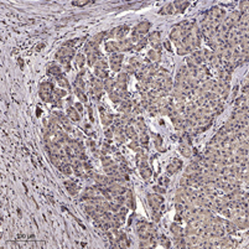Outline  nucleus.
Here are the masks:
<instances>
[{"label":"nucleus","mask_w":249,"mask_h":249,"mask_svg":"<svg viewBox=\"0 0 249 249\" xmlns=\"http://www.w3.org/2000/svg\"><path fill=\"white\" fill-rule=\"evenodd\" d=\"M154 140H155V145H156V148L160 149L161 148V144H162V139L158 135H154Z\"/></svg>","instance_id":"obj_45"},{"label":"nucleus","mask_w":249,"mask_h":249,"mask_svg":"<svg viewBox=\"0 0 249 249\" xmlns=\"http://www.w3.org/2000/svg\"><path fill=\"white\" fill-rule=\"evenodd\" d=\"M248 78H249V73H248Z\"/></svg>","instance_id":"obj_59"},{"label":"nucleus","mask_w":249,"mask_h":249,"mask_svg":"<svg viewBox=\"0 0 249 249\" xmlns=\"http://www.w3.org/2000/svg\"><path fill=\"white\" fill-rule=\"evenodd\" d=\"M148 40L149 38H146V37H143L139 42L137 44V47H134V50H137V51H140L141 48H144V46L146 45V42H148Z\"/></svg>","instance_id":"obj_39"},{"label":"nucleus","mask_w":249,"mask_h":249,"mask_svg":"<svg viewBox=\"0 0 249 249\" xmlns=\"http://www.w3.org/2000/svg\"><path fill=\"white\" fill-rule=\"evenodd\" d=\"M98 47H99V46H98L97 44H94L92 40H89L88 42L85 45V51H86V54L89 56V55H92V54H96V52H98V51H99V50H98Z\"/></svg>","instance_id":"obj_9"},{"label":"nucleus","mask_w":249,"mask_h":249,"mask_svg":"<svg viewBox=\"0 0 249 249\" xmlns=\"http://www.w3.org/2000/svg\"><path fill=\"white\" fill-rule=\"evenodd\" d=\"M60 170H61V172L63 174V175H71L72 174V170H73V168L71 166V164H63L60 168Z\"/></svg>","instance_id":"obj_29"},{"label":"nucleus","mask_w":249,"mask_h":249,"mask_svg":"<svg viewBox=\"0 0 249 249\" xmlns=\"http://www.w3.org/2000/svg\"><path fill=\"white\" fill-rule=\"evenodd\" d=\"M127 201H125V204L128 206V208H131V210H134L135 208V202H134V200H133V193H131V191H127Z\"/></svg>","instance_id":"obj_23"},{"label":"nucleus","mask_w":249,"mask_h":249,"mask_svg":"<svg viewBox=\"0 0 249 249\" xmlns=\"http://www.w3.org/2000/svg\"><path fill=\"white\" fill-rule=\"evenodd\" d=\"M110 68L115 72H119L121 69V65H110Z\"/></svg>","instance_id":"obj_51"},{"label":"nucleus","mask_w":249,"mask_h":249,"mask_svg":"<svg viewBox=\"0 0 249 249\" xmlns=\"http://www.w3.org/2000/svg\"><path fill=\"white\" fill-rule=\"evenodd\" d=\"M179 150H180V152L183 155V156H186V158L192 156V150L190 148V145H183V144H181L180 148H179Z\"/></svg>","instance_id":"obj_20"},{"label":"nucleus","mask_w":249,"mask_h":249,"mask_svg":"<svg viewBox=\"0 0 249 249\" xmlns=\"http://www.w3.org/2000/svg\"><path fill=\"white\" fill-rule=\"evenodd\" d=\"M170 232L175 235V237H182V228L180 227V224L177 223H172L170 226Z\"/></svg>","instance_id":"obj_18"},{"label":"nucleus","mask_w":249,"mask_h":249,"mask_svg":"<svg viewBox=\"0 0 249 249\" xmlns=\"http://www.w3.org/2000/svg\"><path fill=\"white\" fill-rule=\"evenodd\" d=\"M124 131H125V135L128 138H130L131 140H138V133L135 131V129H134L133 127L127 125L125 129H124Z\"/></svg>","instance_id":"obj_16"},{"label":"nucleus","mask_w":249,"mask_h":249,"mask_svg":"<svg viewBox=\"0 0 249 249\" xmlns=\"http://www.w3.org/2000/svg\"><path fill=\"white\" fill-rule=\"evenodd\" d=\"M75 108H76L79 113L83 112V106H82V103H81V102H79V103H76V104H75Z\"/></svg>","instance_id":"obj_52"},{"label":"nucleus","mask_w":249,"mask_h":249,"mask_svg":"<svg viewBox=\"0 0 249 249\" xmlns=\"http://www.w3.org/2000/svg\"><path fill=\"white\" fill-rule=\"evenodd\" d=\"M54 86H52V83H48V82H44V83H41L40 85V91H38V94H40V98L42 99L44 102H52L54 103Z\"/></svg>","instance_id":"obj_2"},{"label":"nucleus","mask_w":249,"mask_h":249,"mask_svg":"<svg viewBox=\"0 0 249 249\" xmlns=\"http://www.w3.org/2000/svg\"><path fill=\"white\" fill-rule=\"evenodd\" d=\"M148 202H149L150 207L154 211H159L161 203L164 202V198H162V196H160L159 193L148 195Z\"/></svg>","instance_id":"obj_4"},{"label":"nucleus","mask_w":249,"mask_h":249,"mask_svg":"<svg viewBox=\"0 0 249 249\" xmlns=\"http://www.w3.org/2000/svg\"><path fill=\"white\" fill-rule=\"evenodd\" d=\"M227 229H228V232H233V231H234V227L232 226V223H231V224H228Z\"/></svg>","instance_id":"obj_56"},{"label":"nucleus","mask_w":249,"mask_h":249,"mask_svg":"<svg viewBox=\"0 0 249 249\" xmlns=\"http://www.w3.org/2000/svg\"><path fill=\"white\" fill-rule=\"evenodd\" d=\"M175 13V6L172 3H169V4H166L162 6V9L159 11V14L161 15H172Z\"/></svg>","instance_id":"obj_15"},{"label":"nucleus","mask_w":249,"mask_h":249,"mask_svg":"<svg viewBox=\"0 0 249 249\" xmlns=\"http://www.w3.org/2000/svg\"><path fill=\"white\" fill-rule=\"evenodd\" d=\"M88 112H89V118H91V121H93V110H92V107H88Z\"/></svg>","instance_id":"obj_54"},{"label":"nucleus","mask_w":249,"mask_h":249,"mask_svg":"<svg viewBox=\"0 0 249 249\" xmlns=\"http://www.w3.org/2000/svg\"><path fill=\"white\" fill-rule=\"evenodd\" d=\"M113 134H114V131L112 130V128H109V129H107L106 130V138L109 140V139H112L113 138Z\"/></svg>","instance_id":"obj_48"},{"label":"nucleus","mask_w":249,"mask_h":249,"mask_svg":"<svg viewBox=\"0 0 249 249\" xmlns=\"http://www.w3.org/2000/svg\"><path fill=\"white\" fill-rule=\"evenodd\" d=\"M75 87H76V88H79V89H82V91H85L86 86H85V82H83V79H82L81 76H77V78H76V81H75Z\"/></svg>","instance_id":"obj_32"},{"label":"nucleus","mask_w":249,"mask_h":249,"mask_svg":"<svg viewBox=\"0 0 249 249\" xmlns=\"http://www.w3.org/2000/svg\"><path fill=\"white\" fill-rule=\"evenodd\" d=\"M149 141V135H146L145 133H140V135H139V143L141 145H146Z\"/></svg>","instance_id":"obj_40"},{"label":"nucleus","mask_w":249,"mask_h":249,"mask_svg":"<svg viewBox=\"0 0 249 249\" xmlns=\"http://www.w3.org/2000/svg\"><path fill=\"white\" fill-rule=\"evenodd\" d=\"M83 129H85V130L87 131V130L89 129V124H85V127H83Z\"/></svg>","instance_id":"obj_58"},{"label":"nucleus","mask_w":249,"mask_h":249,"mask_svg":"<svg viewBox=\"0 0 249 249\" xmlns=\"http://www.w3.org/2000/svg\"><path fill=\"white\" fill-rule=\"evenodd\" d=\"M154 190L156 191L159 195H160V193H161V195H164V193L166 192V190H165L164 187H161V186H154Z\"/></svg>","instance_id":"obj_47"},{"label":"nucleus","mask_w":249,"mask_h":249,"mask_svg":"<svg viewBox=\"0 0 249 249\" xmlns=\"http://www.w3.org/2000/svg\"><path fill=\"white\" fill-rule=\"evenodd\" d=\"M104 35H106V32H99V34H97V35L93 36L91 40H92L94 44H97V45L99 46V45H100V42L103 41V38H104Z\"/></svg>","instance_id":"obj_31"},{"label":"nucleus","mask_w":249,"mask_h":249,"mask_svg":"<svg viewBox=\"0 0 249 249\" xmlns=\"http://www.w3.org/2000/svg\"><path fill=\"white\" fill-rule=\"evenodd\" d=\"M150 26H151V24L149 21H141V23H139L135 27H134V30H135L137 32L140 34V35H145V34L149 32Z\"/></svg>","instance_id":"obj_7"},{"label":"nucleus","mask_w":249,"mask_h":249,"mask_svg":"<svg viewBox=\"0 0 249 249\" xmlns=\"http://www.w3.org/2000/svg\"><path fill=\"white\" fill-rule=\"evenodd\" d=\"M75 55H76V52H75L73 48H69V47H65L63 46V47H61L56 52L55 58L61 62V65L65 66V65H69L71 60L75 57Z\"/></svg>","instance_id":"obj_1"},{"label":"nucleus","mask_w":249,"mask_h":249,"mask_svg":"<svg viewBox=\"0 0 249 249\" xmlns=\"http://www.w3.org/2000/svg\"><path fill=\"white\" fill-rule=\"evenodd\" d=\"M57 83L60 85V87H62L63 89H68V88H71L68 79H67L65 76H62V75H61L60 77H57Z\"/></svg>","instance_id":"obj_22"},{"label":"nucleus","mask_w":249,"mask_h":249,"mask_svg":"<svg viewBox=\"0 0 249 249\" xmlns=\"http://www.w3.org/2000/svg\"><path fill=\"white\" fill-rule=\"evenodd\" d=\"M127 138H128V137H124L123 131H121V133H117V134H115V139H117L118 141H120V143H124V141L127 140Z\"/></svg>","instance_id":"obj_43"},{"label":"nucleus","mask_w":249,"mask_h":249,"mask_svg":"<svg viewBox=\"0 0 249 249\" xmlns=\"http://www.w3.org/2000/svg\"><path fill=\"white\" fill-rule=\"evenodd\" d=\"M130 31L129 26L127 25H123V26H118V27H114L113 30H110L109 32L107 34L109 38H117L118 41L125 38V36L128 35V32Z\"/></svg>","instance_id":"obj_3"},{"label":"nucleus","mask_w":249,"mask_h":249,"mask_svg":"<svg viewBox=\"0 0 249 249\" xmlns=\"http://www.w3.org/2000/svg\"><path fill=\"white\" fill-rule=\"evenodd\" d=\"M75 93H76V96L78 97V99L81 100V103H86V102L88 100L87 96L85 94V92H83L82 89H79V88H76V87H75Z\"/></svg>","instance_id":"obj_27"},{"label":"nucleus","mask_w":249,"mask_h":249,"mask_svg":"<svg viewBox=\"0 0 249 249\" xmlns=\"http://www.w3.org/2000/svg\"><path fill=\"white\" fill-rule=\"evenodd\" d=\"M106 51L109 52L110 55L119 52V46H118V41H108L106 44Z\"/></svg>","instance_id":"obj_11"},{"label":"nucleus","mask_w":249,"mask_h":249,"mask_svg":"<svg viewBox=\"0 0 249 249\" xmlns=\"http://www.w3.org/2000/svg\"><path fill=\"white\" fill-rule=\"evenodd\" d=\"M179 170H180V169H179L176 165H174L172 162H170V165L168 166V169H166V171H168V174H169L170 176H171V175H174V174H176Z\"/></svg>","instance_id":"obj_36"},{"label":"nucleus","mask_w":249,"mask_h":249,"mask_svg":"<svg viewBox=\"0 0 249 249\" xmlns=\"http://www.w3.org/2000/svg\"><path fill=\"white\" fill-rule=\"evenodd\" d=\"M148 57H149V60H151L154 62H159L160 61V52H158V51L151 48L148 52Z\"/></svg>","instance_id":"obj_25"},{"label":"nucleus","mask_w":249,"mask_h":249,"mask_svg":"<svg viewBox=\"0 0 249 249\" xmlns=\"http://www.w3.org/2000/svg\"><path fill=\"white\" fill-rule=\"evenodd\" d=\"M65 186H66V189H67V191H68V193H69L71 196H76V195H77L78 190H77L76 183L71 182V181H66V182H65Z\"/></svg>","instance_id":"obj_17"},{"label":"nucleus","mask_w":249,"mask_h":249,"mask_svg":"<svg viewBox=\"0 0 249 249\" xmlns=\"http://www.w3.org/2000/svg\"><path fill=\"white\" fill-rule=\"evenodd\" d=\"M109 98H110V100L114 102V103H119V102L121 100V98H120V96H119V93L115 92V91L109 93Z\"/></svg>","instance_id":"obj_34"},{"label":"nucleus","mask_w":249,"mask_h":249,"mask_svg":"<svg viewBox=\"0 0 249 249\" xmlns=\"http://www.w3.org/2000/svg\"><path fill=\"white\" fill-rule=\"evenodd\" d=\"M79 112L75 108V107H68L67 108V115L71 120H73V121H79L81 120V115H79Z\"/></svg>","instance_id":"obj_8"},{"label":"nucleus","mask_w":249,"mask_h":249,"mask_svg":"<svg viewBox=\"0 0 249 249\" xmlns=\"http://www.w3.org/2000/svg\"><path fill=\"white\" fill-rule=\"evenodd\" d=\"M160 36H161V34L159 32V31H154V32H151V34L149 35V41H150V44H151V46H152V50L158 51V52H160V51H161Z\"/></svg>","instance_id":"obj_5"},{"label":"nucleus","mask_w":249,"mask_h":249,"mask_svg":"<svg viewBox=\"0 0 249 249\" xmlns=\"http://www.w3.org/2000/svg\"><path fill=\"white\" fill-rule=\"evenodd\" d=\"M102 57H103V55L98 51V52H96V54L89 55L87 62H88V65H89V66H94V65H96V62H97L99 58H102Z\"/></svg>","instance_id":"obj_19"},{"label":"nucleus","mask_w":249,"mask_h":249,"mask_svg":"<svg viewBox=\"0 0 249 249\" xmlns=\"http://www.w3.org/2000/svg\"><path fill=\"white\" fill-rule=\"evenodd\" d=\"M160 216H161V214H160L158 211H154V213H152V218H154V221H156V222H158V221L160 220Z\"/></svg>","instance_id":"obj_50"},{"label":"nucleus","mask_w":249,"mask_h":249,"mask_svg":"<svg viewBox=\"0 0 249 249\" xmlns=\"http://www.w3.org/2000/svg\"><path fill=\"white\" fill-rule=\"evenodd\" d=\"M164 46L166 47V50L171 51V45H170V42H169V41H165V42H164Z\"/></svg>","instance_id":"obj_53"},{"label":"nucleus","mask_w":249,"mask_h":249,"mask_svg":"<svg viewBox=\"0 0 249 249\" xmlns=\"http://www.w3.org/2000/svg\"><path fill=\"white\" fill-rule=\"evenodd\" d=\"M79 41H81L79 37H78V38H73V40H69V41H67V42L63 44V46H65V47H69V48H72L77 42H79Z\"/></svg>","instance_id":"obj_41"},{"label":"nucleus","mask_w":249,"mask_h":249,"mask_svg":"<svg viewBox=\"0 0 249 249\" xmlns=\"http://www.w3.org/2000/svg\"><path fill=\"white\" fill-rule=\"evenodd\" d=\"M88 4H93V2H88V0H75V2H72L73 6H85Z\"/></svg>","instance_id":"obj_37"},{"label":"nucleus","mask_w":249,"mask_h":249,"mask_svg":"<svg viewBox=\"0 0 249 249\" xmlns=\"http://www.w3.org/2000/svg\"><path fill=\"white\" fill-rule=\"evenodd\" d=\"M177 54H179V55H187V54H189V51L182 46V47H179V48H177Z\"/></svg>","instance_id":"obj_49"},{"label":"nucleus","mask_w":249,"mask_h":249,"mask_svg":"<svg viewBox=\"0 0 249 249\" xmlns=\"http://www.w3.org/2000/svg\"><path fill=\"white\" fill-rule=\"evenodd\" d=\"M175 221H181V216L176 214V216H175Z\"/></svg>","instance_id":"obj_57"},{"label":"nucleus","mask_w":249,"mask_h":249,"mask_svg":"<svg viewBox=\"0 0 249 249\" xmlns=\"http://www.w3.org/2000/svg\"><path fill=\"white\" fill-rule=\"evenodd\" d=\"M118 46H119V52H127V51L133 50V42L130 38H123L120 41H118Z\"/></svg>","instance_id":"obj_6"},{"label":"nucleus","mask_w":249,"mask_h":249,"mask_svg":"<svg viewBox=\"0 0 249 249\" xmlns=\"http://www.w3.org/2000/svg\"><path fill=\"white\" fill-rule=\"evenodd\" d=\"M45 47V44L44 42H41V44H38L37 45V47H36V51H40V50H42Z\"/></svg>","instance_id":"obj_55"},{"label":"nucleus","mask_w":249,"mask_h":249,"mask_svg":"<svg viewBox=\"0 0 249 249\" xmlns=\"http://www.w3.org/2000/svg\"><path fill=\"white\" fill-rule=\"evenodd\" d=\"M113 200H114V202H115L117 204H119V206L121 207L123 204H125L127 197L124 196V195H118V196H114V197H113Z\"/></svg>","instance_id":"obj_30"},{"label":"nucleus","mask_w":249,"mask_h":249,"mask_svg":"<svg viewBox=\"0 0 249 249\" xmlns=\"http://www.w3.org/2000/svg\"><path fill=\"white\" fill-rule=\"evenodd\" d=\"M131 108H133V106H131V102L130 100H123L120 103V106H119L118 109H119V112H121L124 114H129L130 110H131Z\"/></svg>","instance_id":"obj_14"},{"label":"nucleus","mask_w":249,"mask_h":249,"mask_svg":"<svg viewBox=\"0 0 249 249\" xmlns=\"http://www.w3.org/2000/svg\"><path fill=\"white\" fill-rule=\"evenodd\" d=\"M94 67H96V68H100V69H107V67H108V62L104 60V57H102V58H99V60L96 62Z\"/></svg>","instance_id":"obj_28"},{"label":"nucleus","mask_w":249,"mask_h":249,"mask_svg":"<svg viewBox=\"0 0 249 249\" xmlns=\"http://www.w3.org/2000/svg\"><path fill=\"white\" fill-rule=\"evenodd\" d=\"M94 76L99 79H103V78H108V72L107 69H100V68H94Z\"/></svg>","instance_id":"obj_24"},{"label":"nucleus","mask_w":249,"mask_h":249,"mask_svg":"<svg viewBox=\"0 0 249 249\" xmlns=\"http://www.w3.org/2000/svg\"><path fill=\"white\" fill-rule=\"evenodd\" d=\"M139 169H140L141 177H143L144 180H149V179L151 177L152 172H151V170H150L149 166H143V168H139Z\"/></svg>","instance_id":"obj_21"},{"label":"nucleus","mask_w":249,"mask_h":249,"mask_svg":"<svg viewBox=\"0 0 249 249\" xmlns=\"http://www.w3.org/2000/svg\"><path fill=\"white\" fill-rule=\"evenodd\" d=\"M172 4L175 5V8L177 9V11H180V13H182L183 10L190 5V3H189V2H174Z\"/></svg>","instance_id":"obj_26"},{"label":"nucleus","mask_w":249,"mask_h":249,"mask_svg":"<svg viewBox=\"0 0 249 249\" xmlns=\"http://www.w3.org/2000/svg\"><path fill=\"white\" fill-rule=\"evenodd\" d=\"M123 60H124V55H123V54H120V52L113 54V55H110V57H109V62H110V65H121Z\"/></svg>","instance_id":"obj_13"},{"label":"nucleus","mask_w":249,"mask_h":249,"mask_svg":"<svg viewBox=\"0 0 249 249\" xmlns=\"http://www.w3.org/2000/svg\"><path fill=\"white\" fill-rule=\"evenodd\" d=\"M171 162H172L174 165H176V166H177V168H179V169H181V168H182V161H181V160H179V159H176V158H174V159L171 160Z\"/></svg>","instance_id":"obj_46"},{"label":"nucleus","mask_w":249,"mask_h":249,"mask_svg":"<svg viewBox=\"0 0 249 249\" xmlns=\"http://www.w3.org/2000/svg\"><path fill=\"white\" fill-rule=\"evenodd\" d=\"M76 63H77V66L83 67V66H85V63H86V56H83L82 54H78L76 56Z\"/></svg>","instance_id":"obj_33"},{"label":"nucleus","mask_w":249,"mask_h":249,"mask_svg":"<svg viewBox=\"0 0 249 249\" xmlns=\"http://www.w3.org/2000/svg\"><path fill=\"white\" fill-rule=\"evenodd\" d=\"M135 124H137V129H138L140 133H145V131H146V125L144 124L143 119H139Z\"/></svg>","instance_id":"obj_38"},{"label":"nucleus","mask_w":249,"mask_h":249,"mask_svg":"<svg viewBox=\"0 0 249 249\" xmlns=\"http://www.w3.org/2000/svg\"><path fill=\"white\" fill-rule=\"evenodd\" d=\"M159 242H160V244H161L164 248H170V247H171V242H170L165 235H161V237L159 238Z\"/></svg>","instance_id":"obj_35"},{"label":"nucleus","mask_w":249,"mask_h":249,"mask_svg":"<svg viewBox=\"0 0 249 249\" xmlns=\"http://www.w3.org/2000/svg\"><path fill=\"white\" fill-rule=\"evenodd\" d=\"M104 83V89L108 92V93H110V92H114V89L117 88V81L115 79H113V78H106V81L103 82Z\"/></svg>","instance_id":"obj_12"},{"label":"nucleus","mask_w":249,"mask_h":249,"mask_svg":"<svg viewBox=\"0 0 249 249\" xmlns=\"http://www.w3.org/2000/svg\"><path fill=\"white\" fill-rule=\"evenodd\" d=\"M129 148L137 151V150L139 149V141H138V140H133V141L129 144Z\"/></svg>","instance_id":"obj_44"},{"label":"nucleus","mask_w":249,"mask_h":249,"mask_svg":"<svg viewBox=\"0 0 249 249\" xmlns=\"http://www.w3.org/2000/svg\"><path fill=\"white\" fill-rule=\"evenodd\" d=\"M61 72H62L61 66H58V65H56V63H51V65H48V68H47V73H48V75L55 76V77H60V76H61Z\"/></svg>","instance_id":"obj_10"},{"label":"nucleus","mask_w":249,"mask_h":249,"mask_svg":"<svg viewBox=\"0 0 249 249\" xmlns=\"http://www.w3.org/2000/svg\"><path fill=\"white\" fill-rule=\"evenodd\" d=\"M100 160H102V164H103V168H106V166H109V165L113 164V161L109 156H102Z\"/></svg>","instance_id":"obj_42"}]
</instances>
